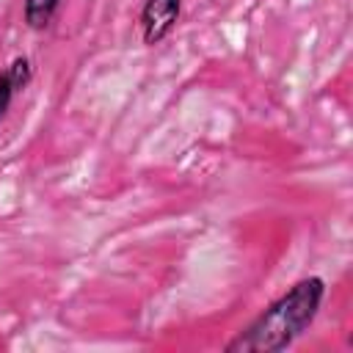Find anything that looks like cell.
<instances>
[{
  "mask_svg": "<svg viewBox=\"0 0 353 353\" xmlns=\"http://www.w3.org/2000/svg\"><path fill=\"white\" fill-rule=\"evenodd\" d=\"M325 281L320 276L298 279L265 312H259L229 345L226 353H279L287 350L320 314Z\"/></svg>",
  "mask_w": 353,
  "mask_h": 353,
  "instance_id": "cell-1",
  "label": "cell"
},
{
  "mask_svg": "<svg viewBox=\"0 0 353 353\" xmlns=\"http://www.w3.org/2000/svg\"><path fill=\"white\" fill-rule=\"evenodd\" d=\"M179 14H182V0H143L141 14H138L143 44L149 47L160 44L176 28Z\"/></svg>",
  "mask_w": 353,
  "mask_h": 353,
  "instance_id": "cell-2",
  "label": "cell"
},
{
  "mask_svg": "<svg viewBox=\"0 0 353 353\" xmlns=\"http://www.w3.org/2000/svg\"><path fill=\"white\" fill-rule=\"evenodd\" d=\"M30 77H33L30 61H28V58H22V55H19V58H14V61L0 72V119L8 113V108H11L14 97H17L19 91H25V88H28Z\"/></svg>",
  "mask_w": 353,
  "mask_h": 353,
  "instance_id": "cell-3",
  "label": "cell"
},
{
  "mask_svg": "<svg viewBox=\"0 0 353 353\" xmlns=\"http://www.w3.org/2000/svg\"><path fill=\"white\" fill-rule=\"evenodd\" d=\"M61 0H22V17H25V25L30 30H44L55 11H58Z\"/></svg>",
  "mask_w": 353,
  "mask_h": 353,
  "instance_id": "cell-4",
  "label": "cell"
}]
</instances>
